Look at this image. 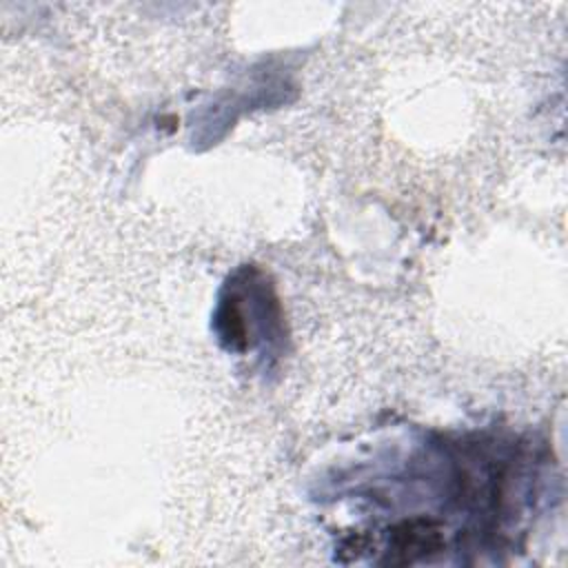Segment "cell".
I'll return each mask as SVG.
<instances>
[{
    "label": "cell",
    "mask_w": 568,
    "mask_h": 568,
    "mask_svg": "<svg viewBox=\"0 0 568 568\" xmlns=\"http://www.w3.org/2000/svg\"><path fill=\"white\" fill-rule=\"evenodd\" d=\"M442 528L433 519L415 517L397 524L390 532V546H388V564L404 566L413 564L430 552L442 550Z\"/></svg>",
    "instance_id": "1"
}]
</instances>
